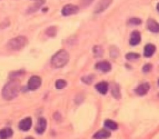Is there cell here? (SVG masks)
<instances>
[{"instance_id": "obj_1", "label": "cell", "mask_w": 159, "mask_h": 139, "mask_svg": "<svg viewBox=\"0 0 159 139\" xmlns=\"http://www.w3.org/2000/svg\"><path fill=\"white\" fill-rule=\"evenodd\" d=\"M20 82L16 78L11 79L5 86L2 91V95L6 100H12L17 97L20 91Z\"/></svg>"}, {"instance_id": "obj_13", "label": "cell", "mask_w": 159, "mask_h": 139, "mask_svg": "<svg viewBox=\"0 0 159 139\" xmlns=\"http://www.w3.org/2000/svg\"><path fill=\"white\" fill-rule=\"evenodd\" d=\"M95 88L98 91L100 94L102 95H105L108 92V84L107 82L102 81L98 83L95 85Z\"/></svg>"}, {"instance_id": "obj_25", "label": "cell", "mask_w": 159, "mask_h": 139, "mask_svg": "<svg viewBox=\"0 0 159 139\" xmlns=\"http://www.w3.org/2000/svg\"><path fill=\"white\" fill-rule=\"evenodd\" d=\"M126 58L128 60H133V59H137L140 58V55L138 53H127L126 55Z\"/></svg>"}, {"instance_id": "obj_26", "label": "cell", "mask_w": 159, "mask_h": 139, "mask_svg": "<svg viewBox=\"0 0 159 139\" xmlns=\"http://www.w3.org/2000/svg\"><path fill=\"white\" fill-rule=\"evenodd\" d=\"M128 23L133 25H139L142 23V21L138 17H132L128 21Z\"/></svg>"}, {"instance_id": "obj_19", "label": "cell", "mask_w": 159, "mask_h": 139, "mask_svg": "<svg viewBox=\"0 0 159 139\" xmlns=\"http://www.w3.org/2000/svg\"><path fill=\"white\" fill-rule=\"evenodd\" d=\"M105 126L110 130L118 129V124L115 121L111 120H106L105 121Z\"/></svg>"}, {"instance_id": "obj_24", "label": "cell", "mask_w": 159, "mask_h": 139, "mask_svg": "<svg viewBox=\"0 0 159 139\" xmlns=\"http://www.w3.org/2000/svg\"><path fill=\"white\" fill-rule=\"evenodd\" d=\"M119 55V52L118 48L115 46H111L110 49V56L112 58H117Z\"/></svg>"}, {"instance_id": "obj_22", "label": "cell", "mask_w": 159, "mask_h": 139, "mask_svg": "<svg viewBox=\"0 0 159 139\" xmlns=\"http://www.w3.org/2000/svg\"><path fill=\"white\" fill-rule=\"evenodd\" d=\"M93 51H94V54L96 57H101L103 54V49L100 45H97V46L94 47Z\"/></svg>"}, {"instance_id": "obj_28", "label": "cell", "mask_w": 159, "mask_h": 139, "mask_svg": "<svg viewBox=\"0 0 159 139\" xmlns=\"http://www.w3.org/2000/svg\"><path fill=\"white\" fill-rule=\"evenodd\" d=\"M23 73H24V72H23V71H18V72H13V73H12V74H10V77H11L12 79L16 78V77H18V76L22 75Z\"/></svg>"}, {"instance_id": "obj_31", "label": "cell", "mask_w": 159, "mask_h": 139, "mask_svg": "<svg viewBox=\"0 0 159 139\" xmlns=\"http://www.w3.org/2000/svg\"><path fill=\"white\" fill-rule=\"evenodd\" d=\"M158 85H159V80H158Z\"/></svg>"}, {"instance_id": "obj_5", "label": "cell", "mask_w": 159, "mask_h": 139, "mask_svg": "<svg viewBox=\"0 0 159 139\" xmlns=\"http://www.w3.org/2000/svg\"><path fill=\"white\" fill-rule=\"evenodd\" d=\"M112 2V0H100L98 4L96 5L95 9H94V13H101L106 10L109 7Z\"/></svg>"}, {"instance_id": "obj_10", "label": "cell", "mask_w": 159, "mask_h": 139, "mask_svg": "<svg viewBox=\"0 0 159 139\" xmlns=\"http://www.w3.org/2000/svg\"><path fill=\"white\" fill-rule=\"evenodd\" d=\"M147 27L150 31L153 33H158L159 32V24L154 20L149 19L147 21Z\"/></svg>"}, {"instance_id": "obj_8", "label": "cell", "mask_w": 159, "mask_h": 139, "mask_svg": "<svg viewBox=\"0 0 159 139\" xmlns=\"http://www.w3.org/2000/svg\"><path fill=\"white\" fill-rule=\"evenodd\" d=\"M95 67L97 70H99V71H101L102 72H104V73L109 72V71L111 70V63L107 60L98 62V63H96Z\"/></svg>"}, {"instance_id": "obj_20", "label": "cell", "mask_w": 159, "mask_h": 139, "mask_svg": "<svg viewBox=\"0 0 159 139\" xmlns=\"http://www.w3.org/2000/svg\"><path fill=\"white\" fill-rule=\"evenodd\" d=\"M94 76L92 75V74H90V75L84 76V77H82V81L84 83L87 84V85H91L93 81H94Z\"/></svg>"}, {"instance_id": "obj_6", "label": "cell", "mask_w": 159, "mask_h": 139, "mask_svg": "<svg viewBox=\"0 0 159 139\" xmlns=\"http://www.w3.org/2000/svg\"><path fill=\"white\" fill-rule=\"evenodd\" d=\"M79 10V7L77 6L72 5V4H68V5H66L65 7L62 8V13L63 16H70V15H73L76 13Z\"/></svg>"}, {"instance_id": "obj_16", "label": "cell", "mask_w": 159, "mask_h": 139, "mask_svg": "<svg viewBox=\"0 0 159 139\" xmlns=\"http://www.w3.org/2000/svg\"><path fill=\"white\" fill-rule=\"evenodd\" d=\"M13 131L11 128H3L0 130V138L7 139L13 136Z\"/></svg>"}, {"instance_id": "obj_9", "label": "cell", "mask_w": 159, "mask_h": 139, "mask_svg": "<svg viewBox=\"0 0 159 139\" xmlns=\"http://www.w3.org/2000/svg\"><path fill=\"white\" fill-rule=\"evenodd\" d=\"M32 126V120L30 117H27L21 120L19 123V127L21 131H27L30 129Z\"/></svg>"}, {"instance_id": "obj_33", "label": "cell", "mask_w": 159, "mask_h": 139, "mask_svg": "<svg viewBox=\"0 0 159 139\" xmlns=\"http://www.w3.org/2000/svg\"><path fill=\"white\" fill-rule=\"evenodd\" d=\"M158 97H159V94H158Z\"/></svg>"}, {"instance_id": "obj_12", "label": "cell", "mask_w": 159, "mask_h": 139, "mask_svg": "<svg viewBox=\"0 0 159 139\" xmlns=\"http://www.w3.org/2000/svg\"><path fill=\"white\" fill-rule=\"evenodd\" d=\"M150 90V85L148 83H143L139 85L137 89L135 90L136 93L140 96L145 95Z\"/></svg>"}, {"instance_id": "obj_21", "label": "cell", "mask_w": 159, "mask_h": 139, "mask_svg": "<svg viewBox=\"0 0 159 139\" xmlns=\"http://www.w3.org/2000/svg\"><path fill=\"white\" fill-rule=\"evenodd\" d=\"M66 81L63 80V79H59V80L56 81V87L57 89H62V88H64L66 86Z\"/></svg>"}, {"instance_id": "obj_17", "label": "cell", "mask_w": 159, "mask_h": 139, "mask_svg": "<svg viewBox=\"0 0 159 139\" xmlns=\"http://www.w3.org/2000/svg\"><path fill=\"white\" fill-rule=\"evenodd\" d=\"M44 3H45V0H38L36 3L33 4L31 7H29V9L27 10V13H34V12L37 11V10H38L40 7H42Z\"/></svg>"}, {"instance_id": "obj_29", "label": "cell", "mask_w": 159, "mask_h": 139, "mask_svg": "<svg viewBox=\"0 0 159 139\" xmlns=\"http://www.w3.org/2000/svg\"><path fill=\"white\" fill-rule=\"evenodd\" d=\"M94 0H82V5L84 7H88L89 6L91 2H93Z\"/></svg>"}, {"instance_id": "obj_4", "label": "cell", "mask_w": 159, "mask_h": 139, "mask_svg": "<svg viewBox=\"0 0 159 139\" xmlns=\"http://www.w3.org/2000/svg\"><path fill=\"white\" fill-rule=\"evenodd\" d=\"M41 85H42V79L38 76H33L29 79L27 88L30 91H34V90L38 89Z\"/></svg>"}, {"instance_id": "obj_15", "label": "cell", "mask_w": 159, "mask_h": 139, "mask_svg": "<svg viewBox=\"0 0 159 139\" xmlns=\"http://www.w3.org/2000/svg\"><path fill=\"white\" fill-rule=\"evenodd\" d=\"M111 136V132L107 130H100V131H98L97 133L94 134L93 137L94 138H98V139H102V138H108Z\"/></svg>"}, {"instance_id": "obj_27", "label": "cell", "mask_w": 159, "mask_h": 139, "mask_svg": "<svg viewBox=\"0 0 159 139\" xmlns=\"http://www.w3.org/2000/svg\"><path fill=\"white\" fill-rule=\"evenodd\" d=\"M151 69H152V65L150 63H148V64H146V65L143 66V71L144 73H148L151 71Z\"/></svg>"}, {"instance_id": "obj_14", "label": "cell", "mask_w": 159, "mask_h": 139, "mask_svg": "<svg viewBox=\"0 0 159 139\" xmlns=\"http://www.w3.org/2000/svg\"><path fill=\"white\" fill-rule=\"evenodd\" d=\"M156 47L152 44H148L146 46L144 47V52H143V55L145 57H151L154 55L155 53Z\"/></svg>"}, {"instance_id": "obj_3", "label": "cell", "mask_w": 159, "mask_h": 139, "mask_svg": "<svg viewBox=\"0 0 159 139\" xmlns=\"http://www.w3.org/2000/svg\"><path fill=\"white\" fill-rule=\"evenodd\" d=\"M27 39L25 36H17L14 39H10L7 43V46L10 49L13 51H18V50L22 49L23 48L27 45Z\"/></svg>"}, {"instance_id": "obj_2", "label": "cell", "mask_w": 159, "mask_h": 139, "mask_svg": "<svg viewBox=\"0 0 159 139\" xmlns=\"http://www.w3.org/2000/svg\"><path fill=\"white\" fill-rule=\"evenodd\" d=\"M70 60V54L66 50H59L52 56L51 59V64L52 67L59 69L66 65Z\"/></svg>"}, {"instance_id": "obj_18", "label": "cell", "mask_w": 159, "mask_h": 139, "mask_svg": "<svg viewBox=\"0 0 159 139\" xmlns=\"http://www.w3.org/2000/svg\"><path fill=\"white\" fill-rule=\"evenodd\" d=\"M111 92L113 97L116 98V99H119L121 98V94H120V90H119V85L117 84H112L111 87Z\"/></svg>"}, {"instance_id": "obj_11", "label": "cell", "mask_w": 159, "mask_h": 139, "mask_svg": "<svg viewBox=\"0 0 159 139\" xmlns=\"http://www.w3.org/2000/svg\"><path fill=\"white\" fill-rule=\"evenodd\" d=\"M141 41V35H140V33L137 30H134L132 34H131L130 40H129V44L133 46H135L137 45Z\"/></svg>"}, {"instance_id": "obj_7", "label": "cell", "mask_w": 159, "mask_h": 139, "mask_svg": "<svg viewBox=\"0 0 159 139\" xmlns=\"http://www.w3.org/2000/svg\"><path fill=\"white\" fill-rule=\"evenodd\" d=\"M47 127V120L44 117H40L38 120L36 127H35V131L38 134H42L45 131Z\"/></svg>"}, {"instance_id": "obj_30", "label": "cell", "mask_w": 159, "mask_h": 139, "mask_svg": "<svg viewBox=\"0 0 159 139\" xmlns=\"http://www.w3.org/2000/svg\"><path fill=\"white\" fill-rule=\"evenodd\" d=\"M157 11L159 12V3H157Z\"/></svg>"}, {"instance_id": "obj_32", "label": "cell", "mask_w": 159, "mask_h": 139, "mask_svg": "<svg viewBox=\"0 0 159 139\" xmlns=\"http://www.w3.org/2000/svg\"><path fill=\"white\" fill-rule=\"evenodd\" d=\"M34 1H38V0H34Z\"/></svg>"}, {"instance_id": "obj_23", "label": "cell", "mask_w": 159, "mask_h": 139, "mask_svg": "<svg viewBox=\"0 0 159 139\" xmlns=\"http://www.w3.org/2000/svg\"><path fill=\"white\" fill-rule=\"evenodd\" d=\"M56 32L57 30H56V27H50L46 30L47 35L50 36V37H55L56 35Z\"/></svg>"}]
</instances>
